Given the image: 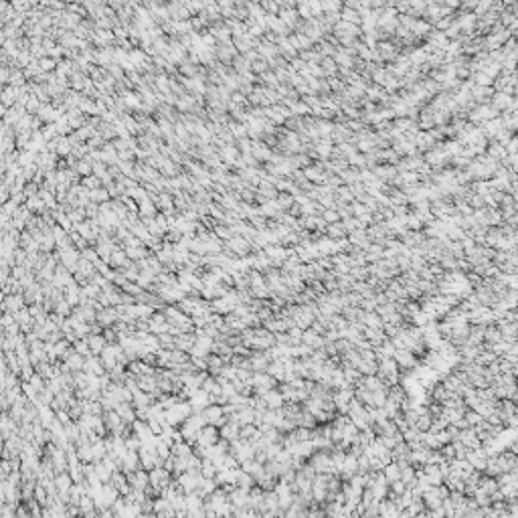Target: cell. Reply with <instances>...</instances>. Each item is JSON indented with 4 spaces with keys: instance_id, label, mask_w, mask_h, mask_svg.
I'll list each match as a JSON object with an SVG mask.
<instances>
[{
    "instance_id": "33",
    "label": "cell",
    "mask_w": 518,
    "mask_h": 518,
    "mask_svg": "<svg viewBox=\"0 0 518 518\" xmlns=\"http://www.w3.org/2000/svg\"><path fill=\"white\" fill-rule=\"evenodd\" d=\"M85 187L93 190V189H97V187H100V180H95L93 176H87V178H85Z\"/></svg>"
},
{
    "instance_id": "13",
    "label": "cell",
    "mask_w": 518,
    "mask_h": 518,
    "mask_svg": "<svg viewBox=\"0 0 518 518\" xmlns=\"http://www.w3.org/2000/svg\"><path fill=\"white\" fill-rule=\"evenodd\" d=\"M87 342H89L91 354H95V356H100V354L105 350V346L109 344V342L105 340L104 334H89V336H87Z\"/></svg>"
},
{
    "instance_id": "16",
    "label": "cell",
    "mask_w": 518,
    "mask_h": 518,
    "mask_svg": "<svg viewBox=\"0 0 518 518\" xmlns=\"http://www.w3.org/2000/svg\"><path fill=\"white\" fill-rule=\"evenodd\" d=\"M217 488H219V484H217V480H215V478H205V476H203V480H201L199 488H196V492H199V494H201L203 498H208Z\"/></svg>"
},
{
    "instance_id": "29",
    "label": "cell",
    "mask_w": 518,
    "mask_h": 518,
    "mask_svg": "<svg viewBox=\"0 0 518 518\" xmlns=\"http://www.w3.org/2000/svg\"><path fill=\"white\" fill-rule=\"evenodd\" d=\"M73 308H75V306H71V304L63 298V300H61V302L55 306V310H53V312H57V314H61V316H65V318H69V316L73 314Z\"/></svg>"
},
{
    "instance_id": "8",
    "label": "cell",
    "mask_w": 518,
    "mask_h": 518,
    "mask_svg": "<svg viewBox=\"0 0 518 518\" xmlns=\"http://www.w3.org/2000/svg\"><path fill=\"white\" fill-rule=\"evenodd\" d=\"M132 433L138 435V439H140L142 443L154 437V431H152L150 423H148L146 419H136V421L132 423Z\"/></svg>"
},
{
    "instance_id": "23",
    "label": "cell",
    "mask_w": 518,
    "mask_h": 518,
    "mask_svg": "<svg viewBox=\"0 0 518 518\" xmlns=\"http://www.w3.org/2000/svg\"><path fill=\"white\" fill-rule=\"evenodd\" d=\"M128 257L134 259V261H140V259H146L148 257V249H146V245H134V247H124Z\"/></svg>"
},
{
    "instance_id": "17",
    "label": "cell",
    "mask_w": 518,
    "mask_h": 518,
    "mask_svg": "<svg viewBox=\"0 0 518 518\" xmlns=\"http://www.w3.org/2000/svg\"><path fill=\"white\" fill-rule=\"evenodd\" d=\"M207 359H208V373L215 375V377L221 373V368H223V366L227 364L223 356H221V354H215V352H211V354L207 356Z\"/></svg>"
},
{
    "instance_id": "27",
    "label": "cell",
    "mask_w": 518,
    "mask_h": 518,
    "mask_svg": "<svg viewBox=\"0 0 518 518\" xmlns=\"http://www.w3.org/2000/svg\"><path fill=\"white\" fill-rule=\"evenodd\" d=\"M95 470H97V476H100V480H102L104 484L109 482V480H112V476H114V472L109 470V467L104 462H95Z\"/></svg>"
},
{
    "instance_id": "15",
    "label": "cell",
    "mask_w": 518,
    "mask_h": 518,
    "mask_svg": "<svg viewBox=\"0 0 518 518\" xmlns=\"http://www.w3.org/2000/svg\"><path fill=\"white\" fill-rule=\"evenodd\" d=\"M233 310H235V306H231L225 298H215V300L211 302V312H213V314L227 316V314H231Z\"/></svg>"
},
{
    "instance_id": "6",
    "label": "cell",
    "mask_w": 518,
    "mask_h": 518,
    "mask_svg": "<svg viewBox=\"0 0 518 518\" xmlns=\"http://www.w3.org/2000/svg\"><path fill=\"white\" fill-rule=\"evenodd\" d=\"M22 308H27V300H24V294H8L4 295L2 300V310L10 312V314H18Z\"/></svg>"
},
{
    "instance_id": "30",
    "label": "cell",
    "mask_w": 518,
    "mask_h": 518,
    "mask_svg": "<svg viewBox=\"0 0 518 518\" xmlns=\"http://www.w3.org/2000/svg\"><path fill=\"white\" fill-rule=\"evenodd\" d=\"M215 233H217V237H219V239H223V241H227V239H231L233 235H235L233 227H225V225L215 227Z\"/></svg>"
},
{
    "instance_id": "24",
    "label": "cell",
    "mask_w": 518,
    "mask_h": 518,
    "mask_svg": "<svg viewBox=\"0 0 518 518\" xmlns=\"http://www.w3.org/2000/svg\"><path fill=\"white\" fill-rule=\"evenodd\" d=\"M217 472H219V467L215 466V462L208 460V458H203V462H201V474L205 478H217Z\"/></svg>"
},
{
    "instance_id": "10",
    "label": "cell",
    "mask_w": 518,
    "mask_h": 518,
    "mask_svg": "<svg viewBox=\"0 0 518 518\" xmlns=\"http://www.w3.org/2000/svg\"><path fill=\"white\" fill-rule=\"evenodd\" d=\"M116 411L120 413V417L124 419L126 423H134L136 419H138V415H136V405L132 403V401H121L118 407H116Z\"/></svg>"
},
{
    "instance_id": "11",
    "label": "cell",
    "mask_w": 518,
    "mask_h": 518,
    "mask_svg": "<svg viewBox=\"0 0 518 518\" xmlns=\"http://www.w3.org/2000/svg\"><path fill=\"white\" fill-rule=\"evenodd\" d=\"M83 371H85V373H95V375H104V373H107V371H105V366H104V363H102V356H95V354L85 356Z\"/></svg>"
},
{
    "instance_id": "14",
    "label": "cell",
    "mask_w": 518,
    "mask_h": 518,
    "mask_svg": "<svg viewBox=\"0 0 518 518\" xmlns=\"http://www.w3.org/2000/svg\"><path fill=\"white\" fill-rule=\"evenodd\" d=\"M263 399H265V403H267V407L269 409H281L283 407V395H281V391H276V389H269L265 395H263Z\"/></svg>"
},
{
    "instance_id": "22",
    "label": "cell",
    "mask_w": 518,
    "mask_h": 518,
    "mask_svg": "<svg viewBox=\"0 0 518 518\" xmlns=\"http://www.w3.org/2000/svg\"><path fill=\"white\" fill-rule=\"evenodd\" d=\"M203 389L207 391V393H211V395H221V391H223V387H221V383H219V379L215 377V375H208L207 379H205V383H203Z\"/></svg>"
},
{
    "instance_id": "9",
    "label": "cell",
    "mask_w": 518,
    "mask_h": 518,
    "mask_svg": "<svg viewBox=\"0 0 518 518\" xmlns=\"http://www.w3.org/2000/svg\"><path fill=\"white\" fill-rule=\"evenodd\" d=\"M118 320H120V316H118L116 306H107V308H104V310L97 312V322H100L104 328L114 326V324L118 322Z\"/></svg>"
},
{
    "instance_id": "26",
    "label": "cell",
    "mask_w": 518,
    "mask_h": 518,
    "mask_svg": "<svg viewBox=\"0 0 518 518\" xmlns=\"http://www.w3.org/2000/svg\"><path fill=\"white\" fill-rule=\"evenodd\" d=\"M104 405L102 401H89V399H85V413L87 415H104Z\"/></svg>"
},
{
    "instance_id": "1",
    "label": "cell",
    "mask_w": 518,
    "mask_h": 518,
    "mask_svg": "<svg viewBox=\"0 0 518 518\" xmlns=\"http://www.w3.org/2000/svg\"><path fill=\"white\" fill-rule=\"evenodd\" d=\"M57 257H59V263H63L69 271L75 274L77 265H79V259L83 255H81V251L75 247V245H67V247H57Z\"/></svg>"
},
{
    "instance_id": "4",
    "label": "cell",
    "mask_w": 518,
    "mask_h": 518,
    "mask_svg": "<svg viewBox=\"0 0 518 518\" xmlns=\"http://www.w3.org/2000/svg\"><path fill=\"white\" fill-rule=\"evenodd\" d=\"M55 482H57V494H59V498H63L65 502H69V494H71V488H73V478H71V474H69V470H65V472H59L57 476H55Z\"/></svg>"
},
{
    "instance_id": "2",
    "label": "cell",
    "mask_w": 518,
    "mask_h": 518,
    "mask_svg": "<svg viewBox=\"0 0 518 518\" xmlns=\"http://www.w3.org/2000/svg\"><path fill=\"white\" fill-rule=\"evenodd\" d=\"M203 415H205V419L211 425H217L219 429L223 427L227 421H229V417H227V413H225V407L223 405H219V403H211L207 407V409L203 411Z\"/></svg>"
},
{
    "instance_id": "12",
    "label": "cell",
    "mask_w": 518,
    "mask_h": 518,
    "mask_svg": "<svg viewBox=\"0 0 518 518\" xmlns=\"http://www.w3.org/2000/svg\"><path fill=\"white\" fill-rule=\"evenodd\" d=\"M194 344H196V334H194V332H182V334L176 336V348H180L184 352H190Z\"/></svg>"
},
{
    "instance_id": "21",
    "label": "cell",
    "mask_w": 518,
    "mask_h": 518,
    "mask_svg": "<svg viewBox=\"0 0 518 518\" xmlns=\"http://www.w3.org/2000/svg\"><path fill=\"white\" fill-rule=\"evenodd\" d=\"M77 455L83 464H89L93 462V448H91V441H85V443H79L77 446Z\"/></svg>"
},
{
    "instance_id": "18",
    "label": "cell",
    "mask_w": 518,
    "mask_h": 518,
    "mask_svg": "<svg viewBox=\"0 0 518 518\" xmlns=\"http://www.w3.org/2000/svg\"><path fill=\"white\" fill-rule=\"evenodd\" d=\"M154 401H156V399L152 397L150 393L144 391V389H140V391H136V393H134V401H132V403H134L136 407H150Z\"/></svg>"
},
{
    "instance_id": "20",
    "label": "cell",
    "mask_w": 518,
    "mask_h": 518,
    "mask_svg": "<svg viewBox=\"0 0 518 518\" xmlns=\"http://www.w3.org/2000/svg\"><path fill=\"white\" fill-rule=\"evenodd\" d=\"M237 419H239V425H249V423H255V407H243V409L237 411Z\"/></svg>"
},
{
    "instance_id": "3",
    "label": "cell",
    "mask_w": 518,
    "mask_h": 518,
    "mask_svg": "<svg viewBox=\"0 0 518 518\" xmlns=\"http://www.w3.org/2000/svg\"><path fill=\"white\" fill-rule=\"evenodd\" d=\"M221 439V429L217 425H205L199 433V441H196V446L201 448H208V446H215V443Z\"/></svg>"
},
{
    "instance_id": "31",
    "label": "cell",
    "mask_w": 518,
    "mask_h": 518,
    "mask_svg": "<svg viewBox=\"0 0 518 518\" xmlns=\"http://www.w3.org/2000/svg\"><path fill=\"white\" fill-rule=\"evenodd\" d=\"M385 476L391 480V482H397V480L401 478V467H397V466H387Z\"/></svg>"
},
{
    "instance_id": "7",
    "label": "cell",
    "mask_w": 518,
    "mask_h": 518,
    "mask_svg": "<svg viewBox=\"0 0 518 518\" xmlns=\"http://www.w3.org/2000/svg\"><path fill=\"white\" fill-rule=\"evenodd\" d=\"M168 328H170V322H168V318L164 316V312L156 310L150 316V332L156 334V336H160V334H164V332H168Z\"/></svg>"
},
{
    "instance_id": "28",
    "label": "cell",
    "mask_w": 518,
    "mask_h": 518,
    "mask_svg": "<svg viewBox=\"0 0 518 518\" xmlns=\"http://www.w3.org/2000/svg\"><path fill=\"white\" fill-rule=\"evenodd\" d=\"M73 348H75L79 354H83V356H91V348H89L87 338H77L75 342H73Z\"/></svg>"
},
{
    "instance_id": "19",
    "label": "cell",
    "mask_w": 518,
    "mask_h": 518,
    "mask_svg": "<svg viewBox=\"0 0 518 518\" xmlns=\"http://www.w3.org/2000/svg\"><path fill=\"white\" fill-rule=\"evenodd\" d=\"M192 443L189 441H176L174 446H172V455H176V458H189L192 453Z\"/></svg>"
},
{
    "instance_id": "34",
    "label": "cell",
    "mask_w": 518,
    "mask_h": 518,
    "mask_svg": "<svg viewBox=\"0 0 518 518\" xmlns=\"http://www.w3.org/2000/svg\"><path fill=\"white\" fill-rule=\"evenodd\" d=\"M41 67H43V69H53V61L43 59V61H41Z\"/></svg>"
},
{
    "instance_id": "32",
    "label": "cell",
    "mask_w": 518,
    "mask_h": 518,
    "mask_svg": "<svg viewBox=\"0 0 518 518\" xmlns=\"http://www.w3.org/2000/svg\"><path fill=\"white\" fill-rule=\"evenodd\" d=\"M89 199H91V201H97V203H102V201L107 199V192H105L104 189H93L91 194H89Z\"/></svg>"
},
{
    "instance_id": "5",
    "label": "cell",
    "mask_w": 518,
    "mask_h": 518,
    "mask_svg": "<svg viewBox=\"0 0 518 518\" xmlns=\"http://www.w3.org/2000/svg\"><path fill=\"white\" fill-rule=\"evenodd\" d=\"M142 467V460H140V451L136 449H128L126 455L120 460V470L126 472V474H132L136 470H140Z\"/></svg>"
},
{
    "instance_id": "25",
    "label": "cell",
    "mask_w": 518,
    "mask_h": 518,
    "mask_svg": "<svg viewBox=\"0 0 518 518\" xmlns=\"http://www.w3.org/2000/svg\"><path fill=\"white\" fill-rule=\"evenodd\" d=\"M160 340V348H166V350H174L176 348V336L170 334V332H164V334L158 336Z\"/></svg>"
}]
</instances>
